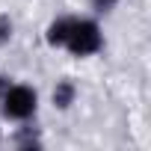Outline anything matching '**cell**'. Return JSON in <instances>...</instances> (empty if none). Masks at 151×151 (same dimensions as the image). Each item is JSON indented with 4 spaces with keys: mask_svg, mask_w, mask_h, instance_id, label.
<instances>
[{
    "mask_svg": "<svg viewBox=\"0 0 151 151\" xmlns=\"http://www.w3.org/2000/svg\"><path fill=\"white\" fill-rule=\"evenodd\" d=\"M104 45V36H101V27L89 18H74L71 21V33H68V42L65 47L74 53V56H89V53H98Z\"/></svg>",
    "mask_w": 151,
    "mask_h": 151,
    "instance_id": "cell-1",
    "label": "cell"
},
{
    "mask_svg": "<svg viewBox=\"0 0 151 151\" xmlns=\"http://www.w3.org/2000/svg\"><path fill=\"white\" fill-rule=\"evenodd\" d=\"M0 104H3V116H6V119L24 122V119H30V116L36 113L39 95H36V89H30V86H6Z\"/></svg>",
    "mask_w": 151,
    "mask_h": 151,
    "instance_id": "cell-2",
    "label": "cell"
},
{
    "mask_svg": "<svg viewBox=\"0 0 151 151\" xmlns=\"http://www.w3.org/2000/svg\"><path fill=\"white\" fill-rule=\"evenodd\" d=\"M71 21H74V18H56V21L47 27V45H50V47H65L68 33H71Z\"/></svg>",
    "mask_w": 151,
    "mask_h": 151,
    "instance_id": "cell-3",
    "label": "cell"
},
{
    "mask_svg": "<svg viewBox=\"0 0 151 151\" xmlns=\"http://www.w3.org/2000/svg\"><path fill=\"white\" fill-rule=\"evenodd\" d=\"M74 95H77L74 83H71V80H59L56 89H53V104H56L59 110H68V107L74 104Z\"/></svg>",
    "mask_w": 151,
    "mask_h": 151,
    "instance_id": "cell-4",
    "label": "cell"
},
{
    "mask_svg": "<svg viewBox=\"0 0 151 151\" xmlns=\"http://www.w3.org/2000/svg\"><path fill=\"white\" fill-rule=\"evenodd\" d=\"M9 36H12V21L6 15H0V45L9 42Z\"/></svg>",
    "mask_w": 151,
    "mask_h": 151,
    "instance_id": "cell-5",
    "label": "cell"
},
{
    "mask_svg": "<svg viewBox=\"0 0 151 151\" xmlns=\"http://www.w3.org/2000/svg\"><path fill=\"white\" fill-rule=\"evenodd\" d=\"M116 3H119V0H92V6H95L98 12H110Z\"/></svg>",
    "mask_w": 151,
    "mask_h": 151,
    "instance_id": "cell-6",
    "label": "cell"
},
{
    "mask_svg": "<svg viewBox=\"0 0 151 151\" xmlns=\"http://www.w3.org/2000/svg\"><path fill=\"white\" fill-rule=\"evenodd\" d=\"M0 89H3V83H0Z\"/></svg>",
    "mask_w": 151,
    "mask_h": 151,
    "instance_id": "cell-7",
    "label": "cell"
}]
</instances>
